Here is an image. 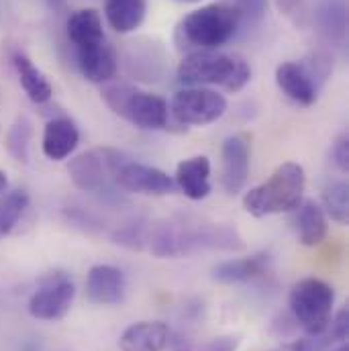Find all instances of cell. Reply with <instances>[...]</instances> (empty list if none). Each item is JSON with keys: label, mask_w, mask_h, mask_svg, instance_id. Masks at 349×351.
I'll list each match as a JSON object with an SVG mask.
<instances>
[{"label": "cell", "mask_w": 349, "mask_h": 351, "mask_svg": "<svg viewBox=\"0 0 349 351\" xmlns=\"http://www.w3.org/2000/svg\"><path fill=\"white\" fill-rule=\"evenodd\" d=\"M276 84L296 104L311 106L319 98V86L300 62H284L276 68Z\"/></svg>", "instance_id": "obj_13"}, {"label": "cell", "mask_w": 349, "mask_h": 351, "mask_svg": "<svg viewBox=\"0 0 349 351\" xmlns=\"http://www.w3.org/2000/svg\"><path fill=\"white\" fill-rule=\"evenodd\" d=\"M47 2H49L51 6H60V4H62V0H47Z\"/></svg>", "instance_id": "obj_35"}, {"label": "cell", "mask_w": 349, "mask_h": 351, "mask_svg": "<svg viewBox=\"0 0 349 351\" xmlns=\"http://www.w3.org/2000/svg\"><path fill=\"white\" fill-rule=\"evenodd\" d=\"M102 98L115 114L139 129L162 131L168 127V102L158 94L143 92L129 82H112L102 88Z\"/></svg>", "instance_id": "obj_4"}, {"label": "cell", "mask_w": 349, "mask_h": 351, "mask_svg": "<svg viewBox=\"0 0 349 351\" xmlns=\"http://www.w3.org/2000/svg\"><path fill=\"white\" fill-rule=\"evenodd\" d=\"M178 82L192 88L219 86L227 92H239L250 84L252 68L237 53L219 49L190 51L176 70Z\"/></svg>", "instance_id": "obj_1"}, {"label": "cell", "mask_w": 349, "mask_h": 351, "mask_svg": "<svg viewBox=\"0 0 349 351\" xmlns=\"http://www.w3.org/2000/svg\"><path fill=\"white\" fill-rule=\"evenodd\" d=\"M115 184L125 190V192H135V194H154V196H164L174 192V180L160 168L145 166L139 162H133L131 158L121 166L117 172Z\"/></svg>", "instance_id": "obj_10"}, {"label": "cell", "mask_w": 349, "mask_h": 351, "mask_svg": "<svg viewBox=\"0 0 349 351\" xmlns=\"http://www.w3.org/2000/svg\"><path fill=\"white\" fill-rule=\"evenodd\" d=\"M170 108L180 125L202 127L225 114L227 98L208 88H182L174 94Z\"/></svg>", "instance_id": "obj_7"}, {"label": "cell", "mask_w": 349, "mask_h": 351, "mask_svg": "<svg viewBox=\"0 0 349 351\" xmlns=\"http://www.w3.org/2000/svg\"><path fill=\"white\" fill-rule=\"evenodd\" d=\"M239 25L241 14L227 0L206 4L180 21L176 29V41L188 51L219 49L235 37Z\"/></svg>", "instance_id": "obj_2"}, {"label": "cell", "mask_w": 349, "mask_h": 351, "mask_svg": "<svg viewBox=\"0 0 349 351\" xmlns=\"http://www.w3.org/2000/svg\"><path fill=\"white\" fill-rule=\"evenodd\" d=\"M127 280L125 274L108 263L92 265L86 276V296L90 302L100 306L119 304L125 300Z\"/></svg>", "instance_id": "obj_11"}, {"label": "cell", "mask_w": 349, "mask_h": 351, "mask_svg": "<svg viewBox=\"0 0 349 351\" xmlns=\"http://www.w3.org/2000/svg\"><path fill=\"white\" fill-rule=\"evenodd\" d=\"M76 298V286L70 276L62 271L47 274L41 278V286L29 298V313L39 321H62Z\"/></svg>", "instance_id": "obj_8"}, {"label": "cell", "mask_w": 349, "mask_h": 351, "mask_svg": "<svg viewBox=\"0 0 349 351\" xmlns=\"http://www.w3.org/2000/svg\"><path fill=\"white\" fill-rule=\"evenodd\" d=\"M323 210L325 215L339 223L346 225L349 219V186L348 182H333L323 190Z\"/></svg>", "instance_id": "obj_25"}, {"label": "cell", "mask_w": 349, "mask_h": 351, "mask_svg": "<svg viewBox=\"0 0 349 351\" xmlns=\"http://www.w3.org/2000/svg\"><path fill=\"white\" fill-rule=\"evenodd\" d=\"M145 12L147 0H106L104 6L108 25L121 35L135 31L143 23Z\"/></svg>", "instance_id": "obj_22"}, {"label": "cell", "mask_w": 349, "mask_h": 351, "mask_svg": "<svg viewBox=\"0 0 349 351\" xmlns=\"http://www.w3.org/2000/svg\"><path fill=\"white\" fill-rule=\"evenodd\" d=\"M276 6L298 29H306L311 25V8L306 0H276Z\"/></svg>", "instance_id": "obj_27"}, {"label": "cell", "mask_w": 349, "mask_h": 351, "mask_svg": "<svg viewBox=\"0 0 349 351\" xmlns=\"http://www.w3.org/2000/svg\"><path fill=\"white\" fill-rule=\"evenodd\" d=\"M68 37L76 49L104 41L102 19L94 8H82L68 19Z\"/></svg>", "instance_id": "obj_23"}, {"label": "cell", "mask_w": 349, "mask_h": 351, "mask_svg": "<svg viewBox=\"0 0 349 351\" xmlns=\"http://www.w3.org/2000/svg\"><path fill=\"white\" fill-rule=\"evenodd\" d=\"M176 184L190 200H204L210 186V160L206 156H194L178 164L176 168Z\"/></svg>", "instance_id": "obj_16"}, {"label": "cell", "mask_w": 349, "mask_h": 351, "mask_svg": "<svg viewBox=\"0 0 349 351\" xmlns=\"http://www.w3.org/2000/svg\"><path fill=\"white\" fill-rule=\"evenodd\" d=\"M31 135H33V129H31V123L29 119H19L10 131H8V137H6V147H8V154L16 160V162H29V143H31Z\"/></svg>", "instance_id": "obj_26"}, {"label": "cell", "mask_w": 349, "mask_h": 351, "mask_svg": "<svg viewBox=\"0 0 349 351\" xmlns=\"http://www.w3.org/2000/svg\"><path fill=\"white\" fill-rule=\"evenodd\" d=\"M294 225L298 241L304 247H317L327 239L329 225L323 206L315 200H302L294 210Z\"/></svg>", "instance_id": "obj_17"}, {"label": "cell", "mask_w": 349, "mask_h": 351, "mask_svg": "<svg viewBox=\"0 0 349 351\" xmlns=\"http://www.w3.org/2000/svg\"><path fill=\"white\" fill-rule=\"evenodd\" d=\"M78 143H80V131L74 125V121H70L68 117L51 119L45 125L43 141H41V149L45 158L53 162H62L76 152Z\"/></svg>", "instance_id": "obj_14"}, {"label": "cell", "mask_w": 349, "mask_h": 351, "mask_svg": "<svg viewBox=\"0 0 349 351\" xmlns=\"http://www.w3.org/2000/svg\"><path fill=\"white\" fill-rule=\"evenodd\" d=\"M129 160V156H125L119 149L112 147H94L88 149L84 154L76 156L70 166H68V174L70 180L74 182V186L82 192L90 194H110L117 172L121 170V166Z\"/></svg>", "instance_id": "obj_6"}, {"label": "cell", "mask_w": 349, "mask_h": 351, "mask_svg": "<svg viewBox=\"0 0 349 351\" xmlns=\"http://www.w3.org/2000/svg\"><path fill=\"white\" fill-rule=\"evenodd\" d=\"M311 23L317 25L319 33L333 43H344L348 37V4L346 0H319Z\"/></svg>", "instance_id": "obj_19"}, {"label": "cell", "mask_w": 349, "mask_h": 351, "mask_svg": "<svg viewBox=\"0 0 349 351\" xmlns=\"http://www.w3.org/2000/svg\"><path fill=\"white\" fill-rule=\"evenodd\" d=\"M272 258L267 254H256L248 258H237L219 263L213 267V280L221 284H241L262 278L269 269Z\"/></svg>", "instance_id": "obj_18"}, {"label": "cell", "mask_w": 349, "mask_h": 351, "mask_svg": "<svg viewBox=\"0 0 349 351\" xmlns=\"http://www.w3.org/2000/svg\"><path fill=\"white\" fill-rule=\"evenodd\" d=\"M112 241L129 250H143V245L147 243V231L141 223H131L117 229L112 233Z\"/></svg>", "instance_id": "obj_28"}, {"label": "cell", "mask_w": 349, "mask_h": 351, "mask_svg": "<svg viewBox=\"0 0 349 351\" xmlns=\"http://www.w3.org/2000/svg\"><path fill=\"white\" fill-rule=\"evenodd\" d=\"M302 66L309 70V74L313 76V80L317 82V86L323 84L329 78V74L333 72V60L327 53H323V51L313 53L306 62H302Z\"/></svg>", "instance_id": "obj_29"}, {"label": "cell", "mask_w": 349, "mask_h": 351, "mask_svg": "<svg viewBox=\"0 0 349 351\" xmlns=\"http://www.w3.org/2000/svg\"><path fill=\"white\" fill-rule=\"evenodd\" d=\"M170 343V329L162 321H141L127 327L119 339L121 351H164Z\"/></svg>", "instance_id": "obj_15"}, {"label": "cell", "mask_w": 349, "mask_h": 351, "mask_svg": "<svg viewBox=\"0 0 349 351\" xmlns=\"http://www.w3.org/2000/svg\"><path fill=\"white\" fill-rule=\"evenodd\" d=\"M176 2H198V0H176Z\"/></svg>", "instance_id": "obj_36"}, {"label": "cell", "mask_w": 349, "mask_h": 351, "mask_svg": "<svg viewBox=\"0 0 349 351\" xmlns=\"http://www.w3.org/2000/svg\"><path fill=\"white\" fill-rule=\"evenodd\" d=\"M329 351H349V346H348V341H344V343H339L337 348H331Z\"/></svg>", "instance_id": "obj_34"}, {"label": "cell", "mask_w": 349, "mask_h": 351, "mask_svg": "<svg viewBox=\"0 0 349 351\" xmlns=\"http://www.w3.org/2000/svg\"><path fill=\"white\" fill-rule=\"evenodd\" d=\"M333 162L339 168V172L348 174L349 170V137L339 135L337 141L333 143Z\"/></svg>", "instance_id": "obj_31"}, {"label": "cell", "mask_w": 349, "mask_h": 351, "mask_svg": "<svg viewBox=\"0 0 349 351\" xmlns=\"http://www.w3.org/2000/svg\"><path fill=\"white\" fill-rule=\"evenodd\" d=\"M221 184L227 194L235 196L239 194L250 178L252 168V137L245 133L231 135L223 141L221 149Z\"/></svg>", "instance_id": "obj_9"}, {"label": "cell", "mask_w": 349, "mask_h": 351, "mask_svg": "<svg viewBox=\"0 0 349 351\" xmlns=\"http://www.w3.org/2000/svg\"><path fill=\"white\" fill-rule=\"evenodd\" d=\"M6 188H8V178H6V172L0 170V194L6 192Z\"/></svg>", "instance_id": "obj_33"}, {"label": "cell", "mask_w": 349, "mask_h": 351, "mask_svg": "<svg viewBox=\"0 0 349 351\" xmlns=\"http://www.w3.org/2000/svg\"><path fill=\"white\" fill-rule=\"evenodd\" d=\"M239 348V337H233V335H223V337H217L213 339L206 351H237Z\"/></svg>", "instance_id": "obj_32"}, {"label": "cell", "mask_w": 349, "mask_h": 351, "mask_svg": "<svg viewBox=\"0 0 349 351\" xmlns=\"http://www.w3.org/2000/svg\"><path fill=\"white\" fill-rule=\"evenodd\" d=\"M335 304V290L331 284L319 278H304L296 282L288 296V306L296 323L306 335L323 333L331 323Z\"/></svg>", "instance_id": "obj_5"}, {"label": "cell", "mask_w": 349, "mask_h": 351, "mask_svg": "<svg viewBox=\"0 0 349 351\" xmlns=\"http://www.w3.org/2000/svg\"><path fill=\"white\" fill-rule=\"evenodd\" d=\"M229 4H233L239 14H241V23H260L267 10V0H227Z\"/></svg>", "instance_id": "obj_30"}, {"label": "cell", "mask_w": 349, "mask_h": 351, "mask_svg": "<svg viewBox=\"0 0 349 351\" xmlns=\"http://www.w3.org/2000/svg\"><path fill=\"white\" fill-rule=\"evenodd\" d=\"M349 333V311L341 308L329 323V327L323 333L306 335L304 339H298L290 346H286V351H329L335 343H344Z\"/></svg>", "instance_id": "obj_20"}, {"label": "cell", "mask_w": 349, "mask_h": 351, "mask_svg": "<svg viewBox=\"0 0 349 351\" xmlns=\"http://www.w3.org/2000/svg\"><path fill=\"white\" fill-rule=\"evenodd\" d=\"M12 64L16 68L19 74V82L25 90V94L35 102V104H45L51 100L53 96V88L49 84V80L45 78V74L21 51H16L12 56Z\"/></svg>", "instance_id": "obj_21"}, {"label": "cell", "mask_w": 349, "mask_h": 351, "mask_svg": "<svg viewBox=\"0 0 349 351\" xmlns=\"http://www.w3.org/2000/svg\"><path fill=\"white\" fill-rule=\"evenodd\" d=\"M304 168L300 164L286 162L278 166L260 186L245 192L243 208L256 219L280 213H294L298 204L304 200Z\"/></svg>", "instance_id": "obj_3"}, {"label": "cell", "mask_w": 349, "mask_h": 351, "mask_svg": "<svg viewBox=\"0 0 349 351\" xmlns=\"http://www.w3.org/2000/svg\"><path fill=\"white\" fill-rule=\"evenodd\" d=\"M27 206H29V194L21 188L0 196V239L12 233Z\"/></svg>", "instance_id": "obj_24"}, {"label": "cell", "mask_w": 349, "mask_h": 351, "mask_svg": "<svg viewBox=\"0 0 349 351\" xmlns=\"http://www.w3.org/2000/svg\"><path fill=\"white\" fill-rule=\"evenodd\" d=\"M76 66L80 74L92 84H106L115 78L119 70V60L115 49L104 41L76 49Z\"/></svg>", "instance_id": "obj_12"}]
</instances>
